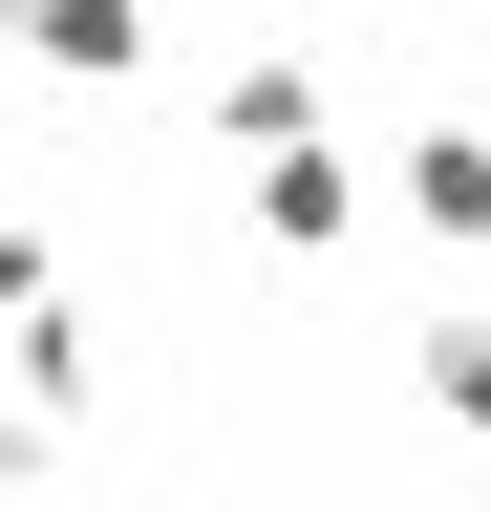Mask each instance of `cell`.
<instances>
[{"mask_svg": "<svg viewBox=\"0 0 491 512\" xmlns=\"http://www.w3.org/2000/svg\"><path fill=\"white\" fill-rule=\"evenodd\" d=\"M257 235H278V256H342V235H363V150L278 128V150H257Z\"/></svg>", "mask_w": 491, "mask_h": 512, "instance_id": "cell-1", "label": "cell"}, {"mask_svg": "<svg viewBox=\"0 0 491 512\" xmlns=\"http://www.w3.org/2000/svg\"><path fill=\"white\" fill-rule=\"evenodd\" d=\"M0 43H22L43 86H129V64H150V0H0Z\"/></svg>", "mask_w": 491, "mask_h": 512, "instance_id": "cell-2", "label": "cell"}, {"mask_svg": "<svg viewBox=\"0 0 491 512\" xmlns=\"http://www.w3.org/2000/svg\"><path fill=\"white\" fill-rule=\"evenodd\" d=\"M385 214L470 256V235H491V128H406V150H385Z\"/></svg>", "mask_w": 491, "mask_h": 512, "instance_id": "cell-3", "label": "cell"}, {"mask_svg": "<svg viewBox=\"0 0 491 512\" xmlns=\"http://www.w3.org/2000/svg\"><path fill=\"white\" fill-rule=\"evenodd\" d=\"M214 128H235V150H278V128H321V64H299V43H235V64H214Z\"/></svg>", "mask_w": 491, "mask_h": 512, "instance_id": "cell-4", "label": "cell"}, {"mask_svg": "<svg viewBox=\"0 0 491 512\" xmlns=\"http://www.w3.org/2000/svg\"><path fill=\"white\" fill-rule=\"evenodd\" d=\"M427 406H449V427L491 448V320H427Z\"/></svg>", "mask_w": 491, "mask_h": 512, "instance_id": "cell-5", "label": "cell"}, {"mask_svg": "<svg viewBox=\"0 0 491 512\" xmlns=\"http://www.w3.org/2000/svg\"><path fill=\"white\" fill-rule=\"evenodd\" d=\"M43 299H65V256H43L22 214H0V342H22V320H43Z\"/></svg>", "mask_w": 491, "mask_h": 512, "instance_id": "cell-6", "label": "cell"}, {"mask_svg": "<svg viewBox=\"0 0 491 512\" xmlns=\"http://www.w3.org/2000/svg\"><path fill=\"white\" fill-rule=\"evenodd\" d=\"M0 64H22V43H0Z\"/></svg>", "mask_w": 491, "mask_h": 512, "instance_id": "cell-7", "label": "cell"}]
</instances>
